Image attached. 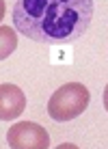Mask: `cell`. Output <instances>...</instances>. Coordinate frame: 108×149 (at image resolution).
<instances>
[{
	"instance_id": "cell-2",
	"label": "cell",
	"mask_w": 108,
	"mask_h": 149,
	"mask_svg": "<svg viewBox=\"0 0 108 149\" xmlns=\"http://www.w3.org/2000/svg\"><path fill=\"white\" fill-rule=\"evenodd\" d=\"M91 102V93L80 82H67L61 89L54 91V95L48 102V115L54 121H71L80 117L86 110Z\"/></svg>"
},
{
	"instance_id": "cell-3",
	"label": "cell",
	"mask_w": 108,
	"mask_h": 149,
	"mask_svg": "<svg viewBox=\"0 0 108 149\" xmlns=\"http://www.w3.org/2000/svg\"><path fill=\"white\" fill-rule=\"evenodd\" d=\"M7 143L13 149H48L50 136L39 123L22 121V123H15V125L9 127Z\"/></svg>"
},
{
	"instance_id": "cell-4",
	"label": "cell",
	"mask_w": 108,
	"mask_h": 149,
	"mask_svg": "<svg viewBox=\"0 0 108 149\" xmlns=\"http://www.w3.org/2000/svg\"><path fill=\"white\" fill-rule=\"evenodd\" d=\"M26 108V95L22 93V89L9 82L0 84V119L11 121L15 117H20Z\"/></svg>"
},
{
	"instance_id": "cell-6",
	"label": "cell",
	"mask_w": 108,
	"mask_h": 149,
	"mask_svg": "<svg viewBox=\"0 0 108 149\" xmlns=\"http://www.w3.org/2000/svg\"><path fill=\"white\" fill-rule=\"evenodd\" d=\"M104 108L108 110V84H106V89H104Z\"/></svg>"
},
{
	"instance_id": "cell-5",
	"label": "cell",
	"mask_w": 108,
	"mask_h": 149,
	"mask_svg": "<svg viewBox=\"0 0 108 149\" xmlns=\"http://www.w3.org/2000/svg\"><path fill=\"white\" fill-rule=\"evenodd\" d=\"M15 45V39H13V30L11 28H7V26H2V58H7L9 54H11V48Z\"/></svg>"
},
{
	"instance_id": "cell-1",
	"label": "cell",
	"mask_w": 108,
	"mask_h": 149,
	"mask_svg": "<svg viewBox=\"0 0 108 149\" xmlns=\"http://www.w3.org/2000/svg\"><path fill=\"white\" fill-rule=\"evenodd\" d=\"M93 13V0H15L13 24L30 41L63 45L86 33Z\"/></svg>"
}]
</instances>
